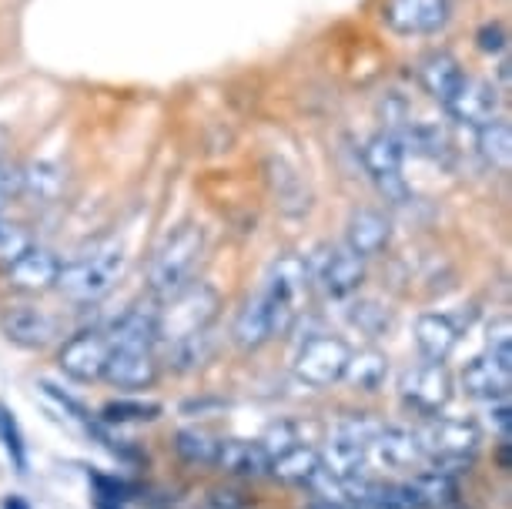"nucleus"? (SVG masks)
Here are the masks:
<instances>
[{
    "label": "nucleus",
    "mask_w": 512,
    "mask_h": 509,
    "mask_svg": "<svg viewBox=\"0 0 512 509\" xmlns=\"http://www.w3.org/2000/svg\"><path fill=\"white\" fill-rule=\"evenodd\" d=\"M258 443H262V449L268 453V459H275V456L288 453V449H292V446H298V443H302V439H298V432H295L292 422H275V426L268 429L265 436L258 439Z\"/></svg>",
    "instance_id": "37"
},
{
    "label": "nucleus",
    "mask_w": 512,
    "mask_h": 509,
    "mask_svg": "<svg viewBox=\"0 0 512 509\" xmlns=\"http://www.w3.org/2000/svg\"><path fill=\"white\" fill-rule=\"evenodd\" d=\"M462 81H466V71H462V64L449 51H429L419 61L422 91L429 94L432 101H439L442 108H446L452 101V94L462 88Z\"/></svg>",
    "instance_id": "14"
},
{
    "label": "nucleus",
    "mask_w": 512,
    "mask_h": 509,
    "mask_svg": "<svg viewBox=\"0 0 512 509\" xmlns=\"http://www.w3.org/2000/svg\"><path fill=\"white\" fill-rule=\"evenodd\" d=\"M479 47L486 54H502L506 51V31H502V24H486L479 31Z\"/></svg>",
    "instance_id": "39"
},
{
    "label": "nucleus",
    "mask_w": 512,
    "mask_h": 509,
    "mask_svg": "<svg viewBox=\"0 0 512 509\" xmlns=\"http://www.w3.org/2000/svg\"><path fill=\"white\" fill-rule=\"evenodd\" d=\"M175 449L191 466H211L218 456V439L208 429H181L175 436Z\"/></svg>",
    "instance_id": "30"
},
{
    "label": "nucleus",
    "mask_w": 512,
    "mask_h": 509,
    "mask_svg": "<svg viewBox=\"0 0 512 509\" xmlns=\"http://www.w3.org/2000/svg\"><path fill=\"white\" fill-rule=\"evenodd\" d=\"M57 275H61L57 255L37 245L17 258L14 265H7V278H11V285L21 288V292H47V288L57 285Z\"/></svg>",
    "instance_id": "17"
},
{
    "label": "nucleus",
    "mask_w": 512,
    "mask_h": 509,
    "mask_svg": "<svg viewBox=\"0 0 512 509\" xmlns=\"http://www.w3.org/2000/svg\"><path fill=\"white\" fill-rule=\"evenodd\" d=\"M111 345L104 379L118 389H148L158 379V359L151 345Z\"/></svg>",
    "instance_id": "10"
},
{
    "label": "nucleus",
    "mask_w": 512,
    "mask_h": 509,
    "mask_svg": "<svg viewBox=\"0 0 512 509\" xmlns=\"http://www.w3.org/2000/svg\"><path fill=\"white\" fill-rule=\"evenodd\" d=\"M0 436H4L7 453L14 456V466H17V469H24V443H21V432H17L14 412H7L4 406H0Z\"/></svg>",
    "instance_id": "38"
},
{
    "label": "nucleus",
    "mask_w": 512,
    "mask_h": 509,
    "mask_svg": "<svg viewBox=\"0 0 512 509\" xmlns=\"http://www.w3.org/2000/svg\"><path fill=\"white\" fill-rule=\"evenodd\" d=\"M94 486H98V499H108V503H118V499H124V493H128V486L108 476H94Z\"/></svg>",
    "instance_id": "40"
},
{
    "label": "nucleus",
    "mask_w": 512,
    "mask_h": 509,
    "mask_svg": "<svg viewBox=\"0 0 512 509\" xmlns=\"http://www.w3.org/2000/svg\"><path fill=\"white\" fill-rule=\"evenodd\" d=\"M405 144L399 141V134L392 131H379L365 141L362 148V165L365 171L372 175V181H382V178H392V175H402V165H405Z\"/></svg>",
    "instance_id": "21"
},
{
    "label": "nucleus",
    "mask_w": 512,
    "mask_h": 509,
    "mask_svg": "<svg viewBox=\"0 0 512 509\" xmlns=\"http://www.w3.org/2000/svg\"><path fill=\"white\" fill-rule=\"evenodd\" d=\"M161 416L158 402H141V399H114L101 409L104 422H151Z\"/></svg>",
    "instance_id": "32"
},
{
    "label": "nucleus",
    "mask_w": 512,
    "mask_h": 509,
    "mask_svg": "<svg viewBox=\"0 0 512 509\" xmlns=\"http://www.w3.org/2000/svg\"><path fill=\"white\" fill-rule=\"evenodd\" d=\"M124 258L128 255H124V245L118 238L101 242L84 258H74L71 265H61V275H57L54 288H61L64 299H71L77 305L101 302L118 285V278L124 272Z\"/></svg>",
    "instance_id": "2"
},
{
    "label": "nucleus",
    "mask_w": 512,
    "mask_h": 509,
    "mask_svg": "<svg viewBox=\"0 0 512 509\" xmlns=\"http://www.w3.org/2000/svg\"><path fill=\"white\" fill-rule=\"evenodd\" d=\"M318 466H322V459H318V449L298 443V446L288 449V453L275 456L268 473H272L275 479H282V483H308V476H312Z\"/></svg>",
    "instance_id": "28"
},
{
    "label": "nucleus",
    "mask_w": 512,
    "mask_h": 509,
    "mask_svg": "<svg viewBox=\"0 0 512 509\" xmlns=\"http://www.w3.org/2000/svg\"><path fill=\"white\" fill-rule=\"evenodd\" d=\"M41 389L47 392V396H54L57 402H61V406H64L67 412H71V416H77V419H84V416H88V412H84L81 402L71 399V396H67V392H61V389L54 386V382H41Z\"/></svg>",
    "instance_id": "41"
},
{
    "label": "nucleus",
    "mask_w": 512,
    "mask_h": 509,
    "mask_svg": "<svg viewBox=\"0 0 512 509\" xmlns=\"http://www.w3.org/2000/svg\"><path fill=\"white\" fill-rule=\"evenodd\" d=\"M315 509H349V506H335V503H318Z\"/></svg>",
    "instance_id": "44"
},
{
    "label": "nucleus",
    "mask_w": 512,
    "mask_h": 509,
    "mask_svg": "<svg viewBox=\"0 0 512 509\" xmlns=\"http://www.w3.org/2000/svg\"><path fill=\"white\" fill-rule=\"evenodd\" d=\"M0 325H4L7 339L24 345V349H44L57 335V322L37 305H14V309L4 312Z\"/></svg>",
    "instance_id": "13"
},
{
    "label": "nucleus",
    "mask_w": 512,
    "mask_h": 509,
    "mask_svg": "<svg viewBox=\"0 0 512 509\" xmlns=\"http://www.w3.org/2000/svg\"><path fill=\"white\" fill-rule=\"evenodd\" d=\"M419 446L425 459H432L436 469L449 473V466L456 463H469L472 453L479 449V426L476 422H466V419H442V416H432L425 419L419 429Z\"/></svg>",
    "instance_id": "5"
},
{
    "label": "nucleus",
    "mask_w": 512,
    "mask_h": 509,
    "mask_svg": "<svg viewBox=\"0 0 512 509\" xmlns=\"http://www.w3.org/2000/svg\"><path fill=\"white\" fill-rule=\"evenodd\" d=\"M308 265L298 255H282L262 285V299L268 305V325L275 335H288L302 319V305L308 295Z\"/></svg>",
    "instance_id": "4"
},
{
    "label": "nucleus",
    "mask_w": 512,
    "mask_h": 509,
    "mask_svg": "<svg viewBox=\"0 0 512 509\" xmlns=\"http://www.w3.org/2000/svg\"><path fill=\"white\" fill-rule=\"evenodd\" d=\"M31 248H34V238L27 235V228L17 222H7V218L0 215V262L14 265L17 258L24 252H31Z\"/></svg>",
    "instance_id": "33"
},
{
    "label": "nucleus",
    "mask_w": 512,
    "mask_h": 509,
    "mask_svg": "<svg viewBox=\"0 0 512 509\" xmlns=\"http://www.w3.org/2000/svg\"><path fill=\"white\" fill-rule=\"evenodd\" d=\"M456 342L459 329L449 315H419V322H415V345H419L425 362H446L452 349H456Z\"/></svg>",
    "instance_id": "19"
},
{
    "label": "nucleus",
    "mask_w": 512,
    "mask_h": 509,
    "mask_svg": "<svg viewBox=\"0 0 512 509\" xmlns=\"http://www.w3.org/2000/svg\"><path fill=\"white\" fill-rule=\"evenodd\" d=\"M322 459V469H328L335 479H342V483H349V479H359L365 476V463H369V453H365V446L352 443V439L345 436H335L328 439V446L318 453Z\"/></svg>",
    "instance_id": "22"
},
{
    "label": "nucleus",
    "mask_w": 512,
    "mask_h": 509,
    "mask_svg": "<svg viewBox=\"0 0 512 509\" xmlns=\"http://www.w3.org/2000/svg\"><path fill=\"white\" fill-rule=\"evenodd\" d=\"M305 265H308V278H315L322 285V292L332 295V299H349L365 282V258H359L345 245L325 248V252H318V258Z\"/></svg>",
    "instance_id": "7"
},
{
    "label": "nucleus",
    "mask_w": 512,
    "mask_h": 509,
    "mask_svg": "<svg viewBox=\"0 0 512 509\" xmlns=\"http://www.w3.org/2000/svg\"><path fill=\"white\" fill-rule=\"evenodd\" d=\"M349 342L338 335H312L302 342V349L295 355V376L308 382V386H332L342 379L345 362H349Z\"/></svg>",
    "instance_id": "6"
},
{
    "label": "nucleus",
    "mask_w": 512,
    "mask_h": 509,
    "mask_svg": "<svg viewBox=\"0 0 512 509\" xmlns=\"http://www.w3.org/2000/svg\"><path fill=\"white\" fill-rule=\"evenodd\" d=\"M272 188L278 195V205H282L285 215H302L308 208V191H305V181L298 171L285 168L282 161L272 165Z\"/></svg>",
    "instance_id": "29"
},
{
    "label": "nucleus",
    "mask_w": 512,
    "mask_h": 509,
    "mask_svg": "<svg viewBox=\"0 0 512 509\" xmlns=\"http://www.w3.org/2000/svg\"><path fill=\"white\" fill-rule=\"evenodd\" d=\"M221 299L218 292L205 282H191L188 288H181L171 299H164L161 312L154 315V332H158V342L168 349V345L198 339L211 329V322L218 319Z\"/></svg>",
    "instance_id": "1"
},
{
    "label": "nucleus",
    "mask_w": 512,
    "mask_h": 509,
    "mask_svg": "<svg viewBox=\"0 0 512 509\" xmlns=\"http://www.w3.org/2000/svg\"><path fill=\"white\" fill-rule=\"evenodd\" d=\"M4 509H27V503H24V499L11 496V499H7V506H4Z\"/></svg>",
    "instance_id": "43"
},
{
    "label": "nucleus",
    "mask_w": 512,
    "mask_h": 509,
    "mask_svg": "<svg viewBox=\"0 0 512 509\" xmlns=\"http://www.w3.org/2000/svg\"><path fill=\"white\" fill-rule=\"evenodd\" d=\"M349 322L359 329L362 335H369V339H379V335L389 332V325H392V312L385 309L382 302H375V299H362V302H355L352 309H349Z\"/></svg>",
    "instance_id": "31"
},
{
    "label": "nucleus",
    "mask_w": 512,
    "mask_h": 509,
    "mask_svg": "<svg viewBox=\"0 0 512 509\" xmlns=\"http://www.w3.org/2000/svg\"><path fill=\"white\" fill-rule=\"evenodd\" d=\"M365 453L375 456L389 469H409V466L425 463V453L419 446L415 429H402V426H382V432L375 436V443L365 449Z\"/></svg>",
    "instance_id": "16"
},
{
    "label": "nucleus",
    "mask_w": 512,
    "mask_h": 509,
    "mask_svg": "<svg viewBox=\"0 0 512 509\" xmlns=\"http://www.w3.org/2000/svg\"><path fill=\"white\" fill-rule=\"evenodd\" d=\"M509 319H502L496 322L489 329V352H486V359H492L496 366H502L506 372H512V335H509Z\"/></svg>",
    "instance_id": "36"
},
{
    "label": "nucleus",
    "mask_w": 512,
    "mask_h": 509,
    "mask_svg": "<svg viewBox=\"0 0 512 509\" xmlns=\"http://www.w3.org/2000/svg\"><path fill=\"white\" fill-rule=\"evenodd\" d=\"M489 422H496V429H499L502 443H509V426H512V419H509V406H506V399L496 402V406L489 409Z\"/></svg>",
    "instance_id": "42"
},
{
    "label": "nucleus",
    "mask_w": 512,
    "mask_h": 509,
    "mask_svg": "<svg viewBox=\"0 0 512 509\" xmlns=\"http://www.w3.org/2000/svg\"><path fill=\"white\" fill-rule=\"evenodd\" d=\"M476 144H479V155L482 161L499 171V175H506V171L512 168V128L506 118H496L489 124H482V128H476Z\"/></svg>",
    "instance_id": "24"
},
{
    "label": "nucleus",
    "mask_w": 512,
    "mask_h": 509,
    "mask_svg": "<svg viewBox=\"0 0 512 509\" xmlns=\"http://www.w3.org/2000/svg\"><path fill=\"white\" fill-rule=\"evenodd\" d=\"M98 509H114V506L108 503V499H98Z\"/></svg>",
    "instance_id": "45"
},
{
    "label": "nucleus",
    "mask_w": 512,
    "mask_h": 509,
    "mask_svg": "<svg viewBox=\"0 0 512 509\" xmlns=\"http://www.w3.org/2000/svg\"><path fill=\"white\" fill-rule=\"evenodd\" d=\"M409 483L415 489V499H419V509H446L449 503H456V479H452V473L429 469V473H419Z\"/></svg>",
    "instance_id": "27"
},
{
    "label": "nucleus",
    "mask_w": 512,
    "mask_h": 509,
    "mask_svg": "<svg viewBox=\"0 0 512 509\" xmlns=\"http://www.w3.org/2000/svg\"><path fill=\"white\" fill-rule=\"evenodd\" d=\"M382 432V422L379 419H372V416H349L338 426V436H345V439H352V443H359V446H365L369 449L372 443H375V436Z\"/></svg>",
    "instance_id": "35"
},
{
    "label": "nucleus",
    "mask_w": 512,
    "mask_h": 509,
    "mask_svg": "<svg viewBox=\"0 0 512 509\" xmlns=\"http://www.w3.org/2000/svg\"><path fill=\"white\" fill-rule=\"evenodd\" d=\"M382 21L402 37L436 34L449 21V0H385Z\"/></svg>",
    "instance_id": "9"
},
{
    "label": "nucleus",
    "mask_w": 512,
    "mask_h": 509,
    "mask_svg": "<svg viewBox=\"0 0 512 509\" xmlns=\"http://www.w3.org/2000/svg\"><path fill=\"white\" fill-rule=\"evenodd\" d=\"M399 389L402 399L412 409H419L422 416H439L452 399V379L442 362H422L415 369H405Z\"/></svg>",
    "instance_id": "8"
},
{
    "label": "nucleus",
    "mask_w": 512,
    "mask_h": 509,
    "mask_svg": "<svg viewBox=\"0 0 512 509\" xmlns=\"http://www.w3.org/2000/svg\"><path fill=\"white\" fill-rule=\"evenodd\" d=\"M512 386V372H506L502 366H496L492 359H476L469 362L466 372H462V392L469 399H486V402H502L509 396Z\"/></svg>",
    "instance_id": "20"
},
{
    "label": "nucleus",
    "mask_w": 512,
    "mask_h": 509,
    "mask_svg": "<svg viewBox=\"0 0 512 509\" xmlns=\"http://www.w3.org/2000/svg\"><path fill=\"white\" fill-rule=\"evenodd\" d=\"M392 225L382 211L375 208H355L345 228V248H352L359 258H375L389 248Z\"/></svg>",
    "instance_id": "15"
},
{
    "label": "nucleus",
    "mask_w": 512,
    "mask_h": 509,
    "mask_svg": "<svg viewBox=\"0 0 512 509\" xmlns=\"http://www.w3.org/2000/svg\"><path fill=\"white\" fill-rule=\"evenodd\" d=\"M21 191L34 198V205H51L64 191V168L54 161H34L21 171Z\"/></svg>",
    "instance_id": "25"
},
{
    "label": "nucleus",
    "mask_w": 512,
    "mask_h": 509,
    "mask_svg": "<svg viewBox=\"0 0 512 509\" xmlns=\"http://www.w3.org/2000/svg\"><path fill=\"white\" fill-rule=\"evenodd\" d=\"M499 104H502V98H499L496 84L466 74V81H462V88L452 94L446 111H449V118H456L459 124H466V128H482V124L499 118Z\"/></svg>",
    "instance_id": "11"
},
{
    "label": "nucleus",
    "mask_w": 512,
    "mask_h": 509,
    "mask_svg": "<svg viewBox=\"0 0 512 509\" xmlns=\"http://www.w3.org/2000/svg\"><path fill=\"white\" fill-rule=\"evenodd\" d=\"M215 466L228 476L258 479V476H268L272 459H268L262 443H251V439H225V443H218Z\"/></svg>",
    "instance_id": "18"
},
{
    "label": "nucleus",
    "mask_w": 512,
    "mask_h": 509,
    "mask_svg": "<svg viewBox=\"0 0 512 509\" xmlns=\"http://www.w3.org/2000/svg\"><path fill=\"white\" fill-rule=\"evenodd\" d=\"M272 339V325H268V305L262 299V292L251 295L245 309L238 312L235 322V342L241 349H262V345Z\"/></svg>",
    "instance_id": "26"
},
{
    "label": "nucleus",
    "mask_w": 512,
    "mask_h": 509,
    "mask_svg": "<svg viewBox=\"0 0 512 509\" xmlns=\"http://www.w3.org/2000/svg\"><path fill=\"white\" fill-rule=\"evenodd\" d=\"M4 205H7V198H4V195H0V215H4Z\"/></svg>",
    "instance_id": "46"
},
{
    "label": "nucleus",
    "mask_w": 512,
    "mask_h": 509,
    "mask_svg": "<svg viewBox=\"0 0 512 509\" xmlns=\"http://www.w3.org/2000/svg\"><path fill=\"white\" fill-rule=\"evenodd\" d=\"M385 376H389V359H385V352H379V349L352 352L349 362H345V372H342V379L359 392L382 389Z\"/></svg>",
    "instance_id": "23"
},
{
    "label": "nucleus",
    "mask_w": 512,
    "mask_h": 509,
    "mask_svg": "<svg viewBox=\"0 0 512 509\" xmlns=\"http://www.w3.org/2000/svg\"><path fill=\"white\" fill-rule=\"evenodd\" d=\"M312 493L322 499V503H335V506H345L349 503V493H345V483L342 479H335L328 469H322L318 466L312 476H308V483H305Z\"/></svg>",
    "instance_id": "34"
},
{
    "label": "nucleus",
    "mask_w": 512,
    "mask_h": 509,
    "mask_svg": "<svg viewBox=\"0 0 512 509\" xmlns=\"http://www.w3.org/2000/svg\"><path fill=\"white\" fill-rule=\"evenodd\" d=\"M201 258H205V232L198 225H181L175 235L164 238V245L151 258V292L161 295V299H171L181 288H188L195 282Z\"/></svg>",
    "instance_id": "3"
},
{
    "label": "nucleus",
    "mask_w": 512,
    "mask_h": 509,
    "mask_svg": "<svg viewBox=\"0 0 512 509\" xmlns=\"http://www.w3.org/2000/svg\"><path fill=\"white\" fill-rule=\"evenodd\" d=\"M108 335L104 332H81L61 349V369L64 376L77 382H98L104 379V366H108Z\"/></svg>",
    "instance_id": "12"
}]
</instances>
